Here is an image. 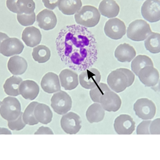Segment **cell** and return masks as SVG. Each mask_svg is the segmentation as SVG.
I'll list each match as a JSON object with an SVG mask.
<instances>
[{
    "mask_svg": "<svg viewBox=\"0 0 160 160\" xmlns=\"http://www.w3.org/2000/svg\"><path fill=\"white\" fill-rule=\"evenodd\" d=\"M57 51L61 60L69 68L82 71L90 68L97 59L96 42L93 35L82 25H67L56 38Z\"/></svg>",
    "mask_w": 160,
    "mask_h": 160,
    "instance_id": "cell-1",
    "label": "cell"
},
{
    "mask_svg": "<svg viewBox=\"0 0 160 160\" xmlns=\"http://www.w3.org/2000/svg\"><path fill=\"white\" fill-rule=\"evenodd\" d=\"M135 76L130 70L120 68L112 71L108 75L107 83L113 91L119 93L131 86L135 80Z\"/></svg>",
    "mask_w": 160,
    "mask_h": 160,
    "instance_id": "cell-2",
    "label": "cell"
},
{
    "mask_svg": "<svg viewBox=\"0 0 160 160\" xmlns=\"http://www.w3.org/2000/svg\"><path fill=\"white\" fill-rule=\"evenodd\" d=\"M100 17L97 8L91 5L83 6L74 15L76 22L87 28L93 27L97 25Z\"/></svg>",
    "mask_w": 160,
    "mask_h": 160,
    "instance_id": "cell-3",
    "label": "cell"
},
{
    "mask_svg": "<svg viewBox=\"0 0 160 160\" xmlns=\"http://www.w3.org/2000/svg\"><path fill=\"white\" fill-rule=\"evenodd\" d=\"M149 24L142 19H138L132 22L128 28L127 32L128 38L135 41L145 40L152 33Z\"/></svg>",
    "mask_w": 160,
    "mask_h": 160,
    "instance_id": "cell-4",
    "label": "cell"
},
{
    "mask_svg": "<svg viewBox=\"0 0 160 160\" xmlns=\"http://www.w3.org/2000/svg\"><path fill=\"white\" fill-rule=\"evenodd\" d=\"M0 114L2 117L8 121L16 120L21 113V105L16 98L8 97L2 102Z\"/></svg>",
    "mask_w": 160,
    "mask_h": 160,
    "instance_id": "cell-5",
    "label": "cell"
},
{
    "mask_svg": "<svg viewBox=\"0 0 160 160\" xmlns=\"http://www.w3.org/2000/svg\"><path fill=\"white\" fill-rule=\"evenodd\" d=\"M133 110L138 118L145 120L152 119L156 112L155 103L146 98L138 99L134 104Z\"/></svg>",
    "mask_w": 160,
    "mask_h": 160,
    "instance_id": "cell-6",
    "label": "cell"
},
{
    "mask_svg": "<svg viewBox=\"0 0 160 160\" xmlns=\"http://www.w3.org/2000/svg\"><path fill=\"white\" fill-rule=\"evenodd\" d=\"M51 106L57 114L63 115L70 110L72 106V99L66 92L62 90L54 94L51 99Z\"/></svg>",
    "mask_w": 160,
    "mask_h": 160,
    "instance_id": "cell-7",
    "label": "cell"
},
{
    "mask_svg": "<svg viewBox=\"0 0 160 160\" xmlns=\"http://www.w3.org/2000/svg\"><path fill=\"white\" fill-rule=\"evenodd\" d=\"M104 30L105 34L112 39L121 38L126 32V26L123 22L118 18L109 19L106 22Z\"/></svg>",
    "mask_w": 160,
    "mask_h": 160,
    "instance_id": "cell-8",
    "label": "cell"
},
{
    "mask_svg": "<svg viewBox=\"0 0 160 160\" xmlns=\"http://www.w3.org/2000/svg\"><path fill=\"white\" fill-rule=\"evenodd\" d=\"M81 121L79 116L76 113L70 112L63 115L60 120L61 126L67 133L76 134L81 128Z\"/></svg>",
    "mask_w": 160,
    "mask_h": 160,
    "instance_id": "cell-9",
    "label": "cell"
},
{
    "mask_svg": "<svg viewBox=\"0 0 160 160\" xmlns=\"http://www.w3.org/2000/svg\"><path fill=\"white\" fill-rule=\"evenodd\" d=\"M160 10L159 0H146L142 6L141 13L145 20L152 23L159 21Z\"/></svg>",
    "mask_w": 160,
    "mask_h": 160,
    "instance_id": "cell-10",
    "label": "cell"
},
{
    "mask_svg": "<svg viewBox=\"0 0 160 160\" xmlns=\"http://www.w3.org/2000/svg\"><path fill=\"white\" fill-rule=\"evenodd\" d=\"M101 75L99 71L94 68H89L82 71L79 75L81 85L87 89H92L100 82Z\"/></svg>",
    "mask_w": 160,
    "mask_h": 160,
    "instance_id": "cell-11",
    "label": "cell"
},
{
    "mask_svg": "<svg viewBox=\"0 0 160 160\" xmlns=\"http://www.w3.org/2000/svg\"><path fill=\"white\" fill-rule=\"evenodd\" d=\"M113 127L118 134H131L135 129V123L129 115L122 114L115 119Z\"/></svg>",
    "mask_w": 160,
    "mask_h": 160,
    "instance_id": "cell-12",
    "label": "cell"
},
{
    "mask_svg": "<svg viewBox=\"0 0 160 160\" xmlns=\"http://www.w3.org/2000/svg\"><path fill=\"white\" fill-rule=\"evenodd\" d=\"M6 5L10 11L17 14H31L35 8L33 0H7Z\"/></svg>",
    "mask_w": 160,
    "mask_h": 160,
    "instance_id": "cell-13",
    "label": "cell"
},
{
    "mask_svg": "<svg viewBox=\"0 0 160 160\" xmlns=\"http://www.w3.org/2000/svg\"><path fill=\"white\" fill-rule=\"evenodd\" d=\"M24 48L23 43L16 38H8L4 39L0 46V52L6 57H10L22 53Z\"/></svg>",
    "mask_w": 160,
    "mask_h": 160,
    "instance_id": "cell-14",
    "label": "cell"
},
{
    "mask_svg": "<svg viewBox=\"0 0 160 160\" xmlns=\"http://www.w3.org/2000/svg\"><path fill=\"white\" fill-rule=\"evenodd\" d=\"M99 103L104 110L108 112H115L120 108L122 101L117 94L110 90L106 92L101 96Z\"/></svg>",
    "mask_w": 160,
    "mask_h": 160,
    "instance_id": "cell-15",
    "label": "cell"
},
{
    "mask_svg": "<svg viewBox=\"0 0 160 160\" xmlns=\"http://www.w3.org/2000/svg\"><path fill=\"white\" fill-rule=\"evenodd\" d=\"M138 76L141 82L147 87L154 86L159 80V72L152 66H147L142 68L139 72Z\"/></svg>",
    "mask_w": 160,
    "mask_h": 160,
    "instance_id": "cell-16",
    "label": "cell"
},
{
    "mask_svg": "<svg viewBox=\"0 0 160 160\" xmlns=\"http://www.w3.org/2000/svg\"><path fill=\"white\" fill-rule=\"evenodd\" d=\"M36 21L39 28L45 30L54 28L57 23V17L53 12L47 9H43L37 15Z\"/></svg>",
    "mask_w": 160,
    "mask_h": 160,
    "instance_id": "cell-17",
    "label": "cell"
},
{
    "mask_svg": "<svg viewBox=\"0 0 160 160\" xmlns=\"http://www.w3.org/2000/svg\"><path fill=\"white\" fill-rule=\"evenodd\" d=\"M59 77L61 86L65 90L73 89L78 84V75L72 69H63L60 73Z\"/></svg>",
    "mask_w": 160,
    "mask_h": 160,
    "instance_id": "cell-18",
    "label": "cell"
},
{
    "mask_svg": "<svg viewBox=\"0 0 160 160\" xmlns=\"http://www.w3.org/2000/svg\"><path fill=\"white\" fill-rule=\"evenodd\" d=\"M41 86L43 90L48 93L61 90L58 76L53 72H48L43 76L41 82Z\"/></svg>",
    "mask_w": 160,
    "mask_h": 160,
    "instance_id": "cell-19",
    "label": "cell"
},
{
    "mask_svg": "<svg viewBox=\"0 0 160 160\" xmlns=\"http://www.w3.org/2000/svg\"><path fill=\"white\" fill-rule=\"evenodd\" d=\"M22 39L27 46L33 47L40 42L42 35L38 28L33 26L28 27L23 31Z\"/></svg>",
    "mask_w": 160,
    "mask_h": 160,
    "instance_id": "cell-20",
    "label": "cell"
},
{
    "mask_svg": "<svg viewBox=\"0 0 160 160\" xmlns=\"http://www.w3.org/2000/svg\"><path fill=\"white\" fill-rule=\"evenodd\" d=\"M19 91L24 98L32 100L38 96L39 92V87L34 81L27 80L21 83L19 87Z\"/></svg>",
    "mask_w": 160,
    "mask_h": 160,
    "instance_id": "cell-21",
    "label": "cell"
},
{
    "mask_svg": "<svg viewBox=\"0 0 160 160\" xmlns=\"http://www.w3.org/2000/svg\"><path fill=\"white\" fill-rule=\"evenodd\" d=\"M136 54L133 47L126 43L118 45L114 52L115 57L118 61L121 62H130Z\"/></svg>",
    "mask_w": 160,
    "mask_h": 160,
    "instance_id": "cell-22",
    "label": "cell"
},
{
    "mask_svg": "<svg viewBox=\"0 0 160 160\" xmlns=\"http://www.w3.org/2000/svg\"><path fill=\"white\" fill-rule=\"evenodd\" d=\"M28 63L23 58L19 56L11 57L8 62V69L12 74L20 75L24 73L28 68Z\"/></svg>",
    "mask_w": 160,
    "mask_h": 160,
    "instance_id": "cell-23",
    "label": "cell"
},
{
    "mask_svg": "<svg viewBox=\"0 0 160 160\" xmlns=\"http://www.w3.org/2000/svg\"><path fill=\"white\" fill-rule=\"evenodd\" d=\"M98 10L102 16L111 18L118 16L120 8L114 0H102L99 4Z\"/></svg>",
    "mask_w": 160,
    "mask_h": 160,
    "instance_id": "cell-24",
    "label": "cell"
},
{
    "mask_svg": "<svg viewBox=\"0 0 160 160\" xmlns=\"http://www.w3.org/2000/svg\"><path fill=\"white\" fill-rule=\"evenodd\" d=\"M34 114L38 122L45 124L50 122L53 117L52 112L49 107L46 104L40 103L35 106Z\"/></svg>",
    "mask_w": 160,
    "mask_h": 160,
    "instance_id": "cell-25",
    "label": "cell"
},
{
    "mask_svg": "<svg viewBox=\"0 0 160 160\" xmlns=\"http://www.w3.org/2000/svg\"><path fill=\"white\" fill-rule=\"evenodd\" d=\"M82 6L81 0H59V10L63 14L72 15L79 11Z\"/></svg>",
    "mask_w": 160,
    "mask_h": 160,
    "instance_id": "cell-26",
    "label": "cell"
},
{
    "mask_svg": "<svg viewBox=\"0 0 160 160\" xmlns=\"http://www.w3.org/2000/svg\"><path fill=\"white\" fill-rule=\"evenodd\" d=\"M105 114L104 110L100 104L97 103L90 105L86 113L87 119L90 123L102 121L104 118Z\"/></svg>",
    "mask_w": 160,
    "mask_h": 160,
    "instance_id": "cell-27",
    "label": "cell"
},
{
    "mask_svg": "<svg viewBox=\"0 0 160 160\" xmlns=\"http://www.w3.org/2000/svg\"><path fill=\"white\" fill-rule=\"evenodd\" d=\"M22 81V78L19 77L12 76L5 81L3 88L5 93L8 95L17 96L20 94L19 87Z\"/></svg>",
    "mask_w": 160,
    "mask_h": 160,
    "instance_id": "cell-28",
    "label": "cell"
},
{
    "mask_svg": "<svg viewBox=\"0 0 160 160\" xmlns=\"http://www.w3.org/2000/svg\"><path fill=\"white\" fill-rule=\"evenodd\" d=\"M160 39L159 33L152 32L144 41L146 49L152 53H159L160 52Z\"/></svg>",
    "mask_w": 160,
    "mask_h": 160,
    "instance_id": "cell-29",
    "label": "cell"
},
{
    "mask_svg": "<svg viewBox=\"0 0 160 160\" xmlns=\"http://www.w3.org/2000/svg\"><path fill=\"white\" fill-rule=\"evenodd\" d=\"M147 66H153L152 60L146 55H139L136 56L131 62L132 70L137 75L140 70Z\"/></svg>",
    "mask_w": 160,
    "mask_h": 160,
    "instance_id": "cell-30",
    "label": "cell"
},
{
    "mask_svg": "<svg viewBox=\"0 0 160 160\" xmlns=\"http://www.w3.org/2000/svg\"><path fill=\"white\" fill-rule=\"evenodd\" d=\"M49 49L44 45H39L33 48L32 56L34 60L39 63L48 61L51 57Z\"/></svg>",
    "mask_w": 160,
    "mask_h": 160,
    "instance_id": "cell-31",
    "label": "cell"
},
{
    "mask_svg": "<svg viewBox=\"0 0 160 160\" xmlns=\"http://www.w3.org/2000/svg\"><path fill=\"white\" fill-rule=\"evenodd\" d=\"M38 103L36 101L32 102L25 109L22 114V119L26 124L32 126L38 123L34 114V108Z\"/></svg>",
    "mask_w": 160,
    "mask_h": 160,
    "instance_id": "cell-32",
    "label": "cell"
},
{
    "mask_svg": "<svg viewBox=\"0 0 160 160\" xmlns=\"http://www.w3.org/2000/svg\"><path fill=\"white\" fill-rule=\"evenodd\" d=\"M111 90L106 83L101 82L94 88L91 89L89 94L92 100L96 102L99 103L101 96L106 91Z\"/></svg>",
    "mask_w": 160,
    "mask_h": 160,
    "instance_id": "cell-33",
    "label": "cell"
},
{
    "mask_svg": "<svg viewBox=\"0 0 160 160\" xmlns=\"http://www.w3.org/2000/svg\"><path fill=\"white\" fill-rule=\"evenodd\" d=\"M17 19L22 25L27 26L32 25L35 21L36 15L34 12L31 14H17Z\"/></svg>",
    "mask_w": 160,
    "mask_h": 160,
    "instance_id": "cell-34",
    "label": "cell"
},
{
    "mask_svg": "<svg viewBox=\"0 0 160 160\" xmlns=\"http://www.w3.org/2000/svg\"><path fill=\"white\" fill-rule=\"evenodd\" d=\"M23 113L21 112L19 117L15 120L8 121V126L12 130L19 131L22 129L26 126L22 119Z\"/></svg>",
    "mask_w": 160,
    "mask_h": 160,
    "instance_id": "cell-35",
    "label": "cell"
},
{
    "mask_svg": "<svg viewBox=\"0 0 160 160\" xmlns=\"http://www.w3.org/2000/svg\"><path fill=\"white\" fill-rule=\"evenodd\" d=\"M151 120H144L140 123L136 129L137 134H150L149 126Z\"/></svg>",
    "mask_w": 160,
    "mask_h": 160,
    "instance_id": "cell-36",
    "label": "cell"
},
{
    "mask_svg": "<svg viewBox=\"0 0 160 160\" xmlns=\"http://www.w3.org/2000/svg\"><path fill=\"white\" fill-rule=\"evenodd\" d=\"M160 122L159 118H156L152 121L149 126V132L151 134H160Z\"/></svg>",
    "mask_w": 160,
    "mask_h": 160,
    "instance_id": "cell-37",
    "label": "cell"
},
{
    "mask_svg": "<svg viewBox=\"0 0 160 160\" xmlns=\"http://www.w3.org/2000/svg\"><path fill=\"white\" fill-rule=\"evenodd\" d=\"M44 6L51 10L54 9L58 5L59 0H42Z\"/></svg>",
    "mask_w": 160,
    "mask_h": 160,
    "instance_id": "cell-38",
    "label": "cell"
},
{
    "mask_svg": "<svg viewBox=\"0 0 160 160\" xmlns=\"http://www.w3.org/2000/svg\"><path fill=\"white\" fill-rule=\"evenodd\" d=\"M34 134H53L52 130L48 127L41 126L35 132Z\"/></svg>",
    "mask_w": 160,
    "mask_h": 160,
    "instance_id": "cell-39",
    "label": "cell"
},
{
    "mask_svg": "<svg viewBox=\"0 0 160 160\" xmlns=\"http://www.w3.org/2000/svg\"><path fill=\"white\" fill-rule=\"evenodd\" d=\"M0 134H12L11 132L8 129L0 128Z\"/></svg>",
    "mask_w": 160,
    "mask_h": 160,
    "instance_id": "cell-40",
    "label": "cell"
},
{
    "mask_svg": "<svg viewBox=\"0 0 160 160\" xmlns=\"http://www.w3.org/2000/svg\"><path fill=\"white\" fill-rule=\"evenodd\" d=\"M8 38H9V37L7 34L1 32H0V46L2 42L4 39Z\"/></svg>",
    "mask_w": 160,
    "mask_h": 160,
    "instance_id": "cell-41",
    "label": "cell"
},
{
    "mask_svg": "<svg viewBox=\"0 0 160 160\" xmlns=\"http://www.w3.org/2000/svg\"><path fill=\"white\" fill-rule=\"evenodd\" d=\"M1 103H2V102H1V101H0V105H1Z\"/></svg>",
    "mask_w": 160,
    "mask_h": 160,
    "instance_id": "cell-42",
    "label": "cell"
},
{
    "mask_svg": "<svg viewBox=\"0 0 160 160\" xmlns=\"http://www.w3.org/2000/svg\"></svg>",
    "mask_w": 160,
    "mask_h": 160,
    "instance_id": "cell-43",
    "label": "cell"
}]
</instances>
